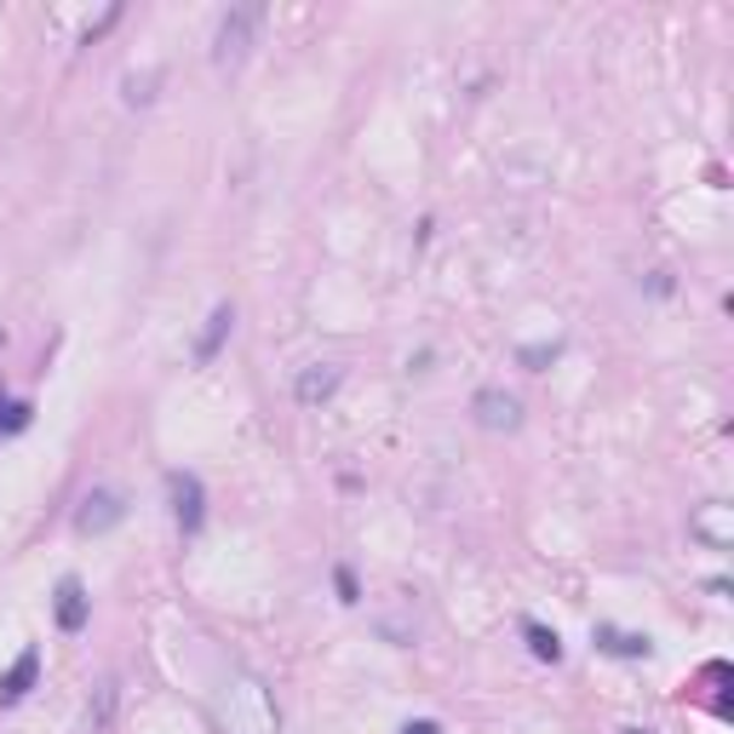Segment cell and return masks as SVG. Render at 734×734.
Returning <instances> with one entry per match:
<instances>
[{
  "label": "cell",
  "instance_id": "4",
  "mask_svg": "<svg viewBox=\"0 0 734 734\" xmlns=\"http://www.w3.org/2000/svg\"><path fill=\"white\" fill-rule=\"evenodd\" d=\"M689 534H695L705 551H729V545H734V505H729V499H705V505H695Z\"/></svg>",
  "mask_w": 734,
  "mask_h": 734
},
{
  "label": "cell",
  "instance_id": "18",
  "mask_svg": "<svg viewBox=\"0 0 734 734\" xmlns=\"http://www.w3.org/2000/svg\"><path fill=\"white\" fill-rule=\"evenodd\" d=\"M334 586H339V602H362V586L350 568H334Z\"/></svg>",
  "mask_w": 734,
  "mask_h": 734
},
{
  "label": "cell",
  "instance_id": "15",
  "mask_svg": "<svg viewBox=\"0 0 734 734\" xmlns=\"http://www.w3.org/2000/svg\"><path fill=\"white\" fill-rule=\"evenodd\" d=\"M115 700H121V682L110 677V682H98V700H92V729H110V718H115Z\"/></svg>",
  "mask_w": 734,
  "mask_h": 734
},
{
  "label": "cell",
  "instance_id": "8",
  "mask_svg": "<svg viewBox=\"0 0 734 734\" xmlns=\"http://www.w3.org/2000/svg\"><path fill=\"white\" fill-rule=\"evenodd\" d=\"M53 609H58V631H81L87 620H92V597H87V586L81 579H58V597H53Z\"/></svg>",
  "mask_w": 734,
  "mask_h": 734
},
{
  "label": "cell",
  "instance_id": "20",
  "mask_svg": "<svg viewBox=\"0 0 734 734\" xmlns=\"http://www.w3.org/2000/svg\"><path fill=\"white\" fill-rule=\"evenodd\" d=\"M620 734H654V729H637V723H631V729H620Z\"/></svg>",
  "mask_w": 734,
  "mask_h": 734
},
{
  "label": "cell",
  "instance_id": "7",
  "mask_svg": "<svg viewBox=\"0 0 734 734\" xmlns=\"http://www.w3.org/2000/svg\"><path fill=\"white\" fill-rule=\"evenodd\" d=\"M339 379H345V373H339L334 362H310L305 373L293 379V396H298V408H321V402L339 391Z\"/></svg>",
  "mask_w": 734,
  "mask_h": 734
},
{
  "label": "cell",
  "instance_id": "6",
  "mask_svg": "<svg viewBox=\"0 0 734 734\" xmlns=\"http://www.w3.org/2000/svg\"><path fill=\"white\" fill-rule=\"evenodd\" d=\"M121 517H126V499L115 488H92L81 499V511H75V528H81V534H110Z\"/></svg>",
  "mask_w": 734,
  "mask_h": 734
},
{
  "label": "cell",
  "instance_id": "19",
  "mask_svg": "<svg viewBox=\"0 0 734 734\" xmlns=\"http://www.w3.org/2000/svg\"><path fill=\"white\" fill-rule=\"evenodd\" d=\"M402 734H442V723H430V718H419V723H402Z\"/></svg>",
  "mask_w": 734,
  "mask_h": 734
},
{
  "label": "cell",
  "instance_id": "11",
  "mask_svg": "<svg viewBox=\"0 0 734 734\" xmlns=\"http://www.w3.org/2000/svg\"><path fill=\"white\" fill-rule=\"evenodd\" d=\"M597 648L602 654H620V660H648V637H637V631H614V625H597Z\"/></svg>",
  "mask_w": 734,
  "mask_h": 734
},
{
  "label": "cell",
  "instance_id": "5",
  "mask_svg": "<svg viewBox=\"0 0 734 734\" xmlns=\"http://www.w3.org/2000/svg\"><path fill=\"white\" fill-rule=\"evenodd\" d=\"M471 419L483 430H517L522 425V402L511 391H499V385H483L471 396Z\"/></svg>",
  "mask_w": 734,
  "mask_h": 734
},
{
  "label": "cell",
  "instance_id": "1",
  "mask_svg": "<svg viewBox=\"0 0 734 734\" xmlns=\"http://www.w3.org/2000/svg\"><path fill=\"white\" fill-rule=\"evenodd\" d=\"M213 723H218V734H282V712H275L270 682L247 666H224L218 689H213Z\"/></svg>",
  "mask_w": 734,
  "mask_h": 734
},
{
  "label": "cell",
  "instance_id": "16",
  "mask_svg": "<svg viewBox=\"0 0 734 734\" xmlns=\"http://www.w3.org/2000/svg\"><path fill=\"white\" fill-rule=\"evenodd\" d=\"M556 357H563V339H551V345H522V350H517V362H522L528 373H540V368L556 362Z\"/></svg>",
  "mask_w": 734,
  "mask_h": 734
},
{
  "label": "cell",
  "instance_id": "13",
  "mask_svg": "<svg viewBox=\"0 0 734 734\" xmlns=\"http://www.w3.org/2000/svg\"><path fill=\"white\" fill-rule=\"evenodd\" d=\"M522 637H528V648H534V660H563V637H556V631H545L540 620H522Z\"/></svg>",
  "mask_w": 734,
  "mask_h": 734
},
{
  "label": "cell",
  "instance_id": "2",
  "mask_svg": "<svg viewBox=\"0 0 734 734\" xmlns=\"http://www.w3.org/2000/svg\"><path fill=\"white\" fill-rule=\"evenodd\" d=\"M259 23H264V7L252 0V7H230L218 18V30H213V64L218 69H236L247 53H252V35H259Z\"/></svg>",
  "mask_w": 734,
  "mask_h": 734
},
{
  "label": "cell",
  "instance_id": "14",
  "mask_svg": "<svg viewBox=\"0 0 734 734\" xmlns=\"http://www.w3.org/2000/svg\"><path fill=\"white\" fill-rule=\"evenodd\" d=\"M167 81V69H144V75H126V81H121V98H126V104H149V98H156V87Z\"/></svg>",
  "mask_w": 734,
  "mask_h": 734
},
{
  "label": "cell",
  "instance_id": "12",
  "mask_svg": "<svg viewBox=\"0 0 734 734\" xmlns=\"http://www.w3.org/2000/svg\"><path fill=\"white\" fill-rule=\"evenodd\" d=\"M30 419H35V402H23V396H12L7 385H0V437L30 430Z\"/></svg>",
  "mask_w": 734,
  "mask_h": 734
},
{
  "label": "cell",
  "instance_id": "3",
  "mask_svg": "<svg viewBox=\"0 0 734 734\" xmlns=\"http://www.w3.org/2000/svg\"><path fill=\"white\" fill-rule=\"evenodd\" d=\"M167 499H172V517H179L184 534L207 528V488H201L195 471H167Z\"/></svg>",
  "mask_w": 734,
  "mask_h": 734
},
{
  "label": "cell",
  "instance_id": "17",
  "mask_svg": "<svg viewBox=\"0 0 734 734\" xmlns=\"http://www.w3.org/2000/svg\"><path fill=\"white\" fill-rule=\"evenodd\" d=\"M121 12H126V7H121V0H115V7H110L104 18H98V23H87V30H81V46H92V41H104V35L115 30V23H121Z\"/></svg>",
  "mask_w": 734,
  "mask_h": 734
},
{
  "label": "cell",
  "instance_id": "9",
  "mask_svg": "<svg viewBox=\"0 0 734 734\" xmlns=\"http://www.w3.org/2000/svg\"><path fill=\"white\" fill-rule=\"evenodd\" d=\"M35 677H41V648H23L12 660V671H0V705H18L35 689Z\"/></svg>",
  "mask_w": 734,
  "mask_h": 734
},
{
  "label": "cell",
  "instance_id": "10",
  "mask_svg": "<svg viewBox=\"0 0 734 734\" xmlns=\"http://www.w3.org/2000/svg\"><path fill=\"white\" fill-rule=\"evenodd\" d=\"M230 327H236V305H213L207 327H201V339H195V362H213L224 339H230Z\"/></svg>",
  "mask_w": 734,
  "mask_h": 734
}]
</instances>
